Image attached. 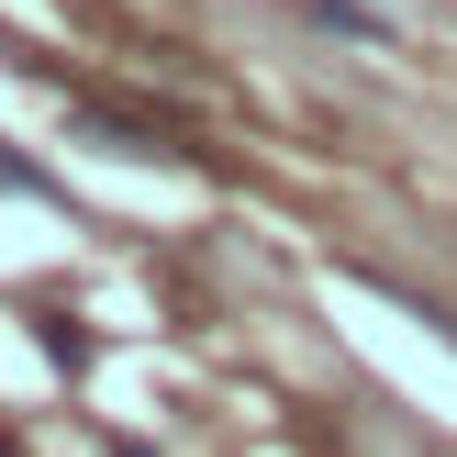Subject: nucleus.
<instances>
[{"mask_svg": "<svg viewBox=\"0 0 457 457\" xmlns=\"http://www.w3.org/2000/svg\"><path fill=\"white\" fill-rule=\"evenodd\" d=\"M302 22H312V34H335V45H391V34H402L379 0H302Z\"/></svg>", "mask_w": 457, "mask_h": 457, "instance_id": "nucleus-1", "label": "nucleus"}, {"mask_svg": "<svg viewBox=\"0 0 457 457\" xmlns=\"http://www.w3.org/2000/svg\"><path fill=\"white\" fill-rule=\"evenodd\" d=\"M0 190H12V201H45V168L12 145V134H0Z\"/></svg>", "mask_w": 457, "mask_h": 457, "instance_id": "nucleus-2", "label": "nucleus"}]
</instances>
